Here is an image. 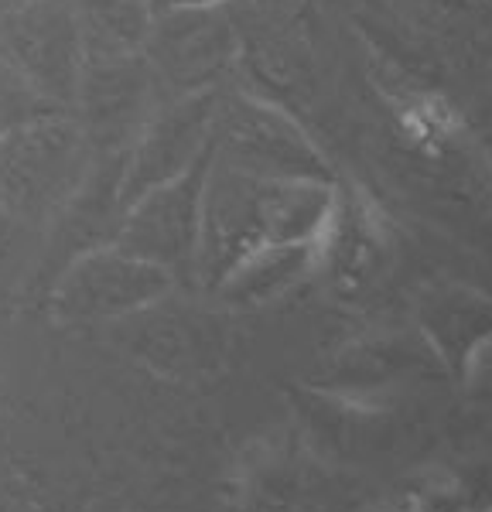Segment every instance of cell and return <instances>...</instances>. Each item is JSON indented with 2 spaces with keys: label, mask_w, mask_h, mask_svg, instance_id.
I'll use <instances>...</instances> for the list:
<instances>
[{
  "label": "cell",
  "mask_w": 492,
  "mask_h": 512,
  "mask_svg": "<svg viewBox=\"0 0 492 512\" xmlns=\"http://www.w3.org/2000/svg\"><path fill=\"white\" fill-rule=\"evenodd\" d=\"M0 55L72 113L86 52L69 0H18L0 7Z\"/></svg>",
  "instance_id": "1"
},
{
  "label": "cell",
  "mask_w": 492,
  "mask_h": 512,
  "mask_svg": "<svg viewBox=\"0 0 492 512\" xmlns=\"http://www.w3.org/2000/svg\"><path fill=\"white\" fill-rule=\"evenodd\" d=\"M86 134L72 113L0 137V202L11 209H59L62 185L76 178Z\"/></svg>",
  "instance_id": "2"
},
{
  "label": "cell",
  "mask_w": 492,
  "mask_h": 512,
  "mask_svg": "<svg viewBox=\"0 0 492 512\" xmlns=\"http://www.w3.org/2000/svg\"><path fill=\"white\" fill-rule=\"evenodd\" d=\"M151 96V65L144 55L86 59L72 117L93 151H127L144 127V103Z\"/></svg>",
  "instance_id": "3"
},
{
  "label": "cell",
  "mask_w": 492,
  "mask_h": 512,
  "mask_svg": "<svg viewBox=\"0 0 492 512\" xmlns=\"http://www.w3.org/2000/svg\"><path fill=\"white\" fill-rule=\"evenodd\" d=\"M205 168H209V154L202 151L185 175L147 188L141 198H134L123 209L117 250L154 263V267L188 253V246L195 243V226H199Z\"/></svg>",
  "instance_id": "4"
},
{
  "label": "cell",
  "mask_w": 492,
  "mask_h": 512,
  "mask_svg": "<svg viewBox=\"0 0 492 512\" xmlns=\"http://www.w3.org/2000/svg\"><path fill=\"white\" fill-rule=\"evenodd\" d=\"M205 117H209V103L188 96L182 103L144 120V127L130 140L127 158H123L120 209H127L147 188L185 175L199 161V137L205 130Z\"/></svg>",
  "instance_id": "5"
},
{
  "label": "cell",
  "mask_w": 492,
  "mask_h": 512,
  "mask_svg": "<svg viewBox=\"0 0 492 512\" xmlns=\"http://www.w3.org/2000/svg\"><path fill=\"white\" fill-rule=\"evenodd\" d=\"M86 59L141 55L151 31V0H69Z\"/></svg>",
  "instance_id": "6"
},
{
  "label": "cell",
  "mask_w": 492,
  "mask_h": 512,
  "mask_svg": "<svg viewBox=\"0 0 492 512\" xmlns=\"http://www.w3.org/2000/svg\"><path fill=\"white\" fill-rule=\"evenodd\" d=\"M161 284V274L154 263L137 260L123 250H96L82 256L79 267L69 274V297L72 304H103L110 308L113 301H134L144 291H154Z\"/></svg>",
  "instance_id": "7"
},
{
  "label": "cell",
  "mask_w": 492,
  "mask_h": 512,
  "mask_svg": "<svg viewBox=\"0 0 492 512\" xmlns=\"http://www.w3.org/2000/svg\"><path fill=\"white\" fill-rule=\"evenodd\" d=\"M62 113L69 110L48 99L35 82L0 55V134H11V130L48 117H62Z\"/></svg>",
  "instance_id": "8"
},
{
  "label": "cell",
  "mask_w": 492,
  "mask_h": 512,
  "mask_svg": "<svg viewBox=\"0 0 492 512\" xmlns=\"http://www.w3.org/2000/svg\"><path fill=\"white\" fill-rule=\"evenodd\" d=\"M212 0H151V11H178V7H209Z\"/></svg>",
  "instance_id": "9"
},
{
  "label": "cell",
  "mask_w": 492,
  "mask_h": 512,
  "mask_svg": "<svg viewBox=\"0 0 492 512\" xmlns=\"http://www.w3.org/2000/svg\"><path fill=\"white\" fill-rule=\"evenodd\" d=\"M0 4H4V7H11V4H18V0H0Z\"/></svg>",
  "instance_id": "10"
},
{
  "label": "cell",
  "mask_w": 492,
  "mask_h": 512,
  "mask_svg": "<svg viewBox=\"0 0 492 512\" xmlns=\"http://www.w3.org/2000/svg\"><path fill=\"white\" fill-rule=\"evenodd\" d=\"M0 137H4V134H0Z\"/></svg>",
  "instance_id": "11"
}]
</instances>
